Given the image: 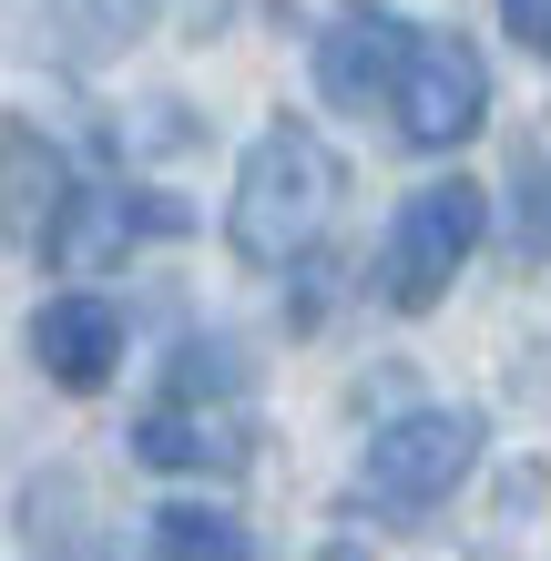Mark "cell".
I'll return each instance as SVG.
<instances>
[{
    "label": "cell",
    "mask_w": 551,
    "mask_h": 561,
    "mask_svg": "<svg viewBox=\"0 0 551 561\" xmlns=\"http://www.w3.org/2000/svg\"><path fill=\"white\" fill-rule=\"evenodd\" d=\"M480 470V419L470 409H409V419H388L368 459H358V511H439L449 490H460Z\"/></svg>",
    "instance_id": "3"
},
{
    "label": "cell",
    "mask_w": 551,
    "mask_h": 561,
    "mask_svg": "<svg viewBox=\"0 0 551 561\" xmlns=\"http://www.w3.org/2000/svg\"><path fill=\"white\" fill-rule=\"evenodd\" d=\"M337 194H347V163L317 144L297 113H276L266 134L245 144V163H236V194H225V245H236L245 266H297V255L328 236Z\"/></svg>",
    "instance_id": "1"
},
{
    "label": "cell",
    "mask_w": 551,
    "mask_h": 561,
    "mask_svg": "<svg viewBox=\"0 0 551 561\" xmlns=\"http://www.w3.org/2000/svg\"><path fill=\"white\" fill-rule=\"evenodd\" d=\"M144 470H245V419L225 399H153L134 419Z\"/></svg>",
    "instance_id": "8"
},
{
    "label": "cell",
    "mask_w": 551,
    "mask_h": 561,
    "mask_svg": "<svg viewBox=\"0 0 551 561\" xmlns=\"http://www.w3.org/2000/svg\"><path fill=\"white\" fill-rule=\"evenodd\" d=\"M144 236H184V205H164V194H72L42 245H51V266L92 276V266H113V255L144 245Z\"/></svg>",
    "instance_id": "7"
},
{
    "label": "cell",
    "mask_w": 551,
    "mask_h": 561,
    "mask_svg": "<svg viewBox=\"0 0 551 561\" xmlns=\"http://www.w3.org/2000/svg\"><path fill=\"white\" fill-rule=\"evenodd\" d=\"M153 561H245V531L205 501H174V511H153Z\"/></svg>",
    "instance_id": "12"
},
{
    "label": "cell",
    "mask_w": 551,
    "mask_h": 561,
    "mask_svg": "<svg viewBox=\"0 0 551 561\" xmlns=\"http://www.w3.org/2000/svg\"><path fill=\"white\" fill-rule=\"evenodd\" d=\"M31 357H42V378L72 388V399L113 388V368H123V307L113 296H51V307L31 317Z\"/></svg>",
    "instance_id": "6"
},
{
    "label": "cell",
    "mask_w": 551,
    "mask_h": 561,
    "mask_svg": "<svg viewBox=\"0 0 551 561\" xmlns=\"http://www.w3.org/2000/svg\"><path fill=\"white\" fill-rule=\"evenodd\" d=\"M501 31H510L521 51H541V61H551V0H501Z\"/></svg>",
    "instance_id": "13"
},
{
    "label": "cell",
    "mask_w": 551,
    "mask_h": 561,
    "mask_svg": "<svg viewBox=\"0 0 551 561\" xmlns=\"http://www.w3.org/2000/svg\"><path fill=\"white\" fill-rule=\"evenodd\" d=\"M61 205H72V174H61L51 134H31V123H0V236H51Z\"/></svg>",
    "instance_id": "9"
},
{
    "label": "cell",
    "mask_w": 551,
    "mask_h": 561,
    "mask_svg": "<svg viewBox=\"0 0 551 561\" xmlns=\"http://www.w3.org/2000/svg\"><path fill=\"white\" fill-rule=\"evenodd\" d=\"M480 225H491V194H480L470 174H439V184H418L399 215H388V245H378V296L399 317H429L449 276L470 266V245H480Z\"/></svg>",
    "instance_id": "2"
},
{
    "label": "cell",
    "mask_w": 551,
    "mask_h": 561,
    "mask_svg": "<svg viewBox=\"0 0 551 561\" xmlns=\"http://www.w3.org/2000/svg\"><path fill=\"white\" fill-rule=\"evenodd\" d=\"M153 11H164V0H42V21L72 51H123L134 31H153Z\"/></svg>",
    "instance_id": "10"
},
{
    "label": "cell",
    "mask_w": 551,
    "mask_h": 561,
    "mask_svg": "<svg viewBox=\"0 0 551 561\" xmlns=\"http://www.w3.org/2000/svg\"><path fill=\"white\" fill-rule=\"evenodd\" d=\"M418 42V21H399L388 0H347V11L317 31V92L337 113H388V82Z\"/></svg>",
    "instance_id": "5"
},
{
    "label": "cell",
    "mask_w": 551,
    "mask_h": 561,
    "mask_svg": "<svg viewBox=\"0 0 551 561\" xmlns=\"http://www.w3.org/2000/svg\"><path fill=\"white\" fill-rule=\"evenodd\" d=\"M510 255H521V266H551V153L541 144L510 153Z\"/></svg>",
    "instance_id": "11"
},
{
    "label": "cell",
    "mask_w": 551,
    "mask_h": 561,
    "mask_svg": "<svg viewBox=\"0 0 551 561\" xmlns=\"http://www.w3.org/2000/svg\"><path fill=\"white\" fill-rule=\"evenodd\" d=\"M480 113H491V72H480V51L460 31H418L399 82H388V123H399L409 153H449L480 134Z\"/></svg>",
    "instance_id": "4"
}]
</instances>
